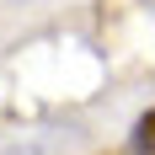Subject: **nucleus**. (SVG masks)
<instances>
[{
	"label": "nucleus",
	"instance_id": "nucleus-1",
	"mask_svg": "<svg viewBox=\"0 0 155 155\" xmlns=\"http://www.w3.org/2000/svg\"><path fill=\"white\" fill-rule=\"evenodd\" d=\"M134 155H155V107L134 123Z\"/></svg>",
	"mask_w": 155,
	"mask_h": 155
},
{
	"label": "nucleus",
	"instance_id": "nucleus-2",
	"mask_svg": "<svg viewBox=\"0 0 155 155\" xmlns=\"http://www.w3.org/2000/svg\"><path fill=\"white\" fill-rule=\"evenodd\" d=\"M0 155H43L38 144H11V150H0Z\"/></svg>",
	"mask_w": 155,
	"mask_h": 155
}]
</instances>
